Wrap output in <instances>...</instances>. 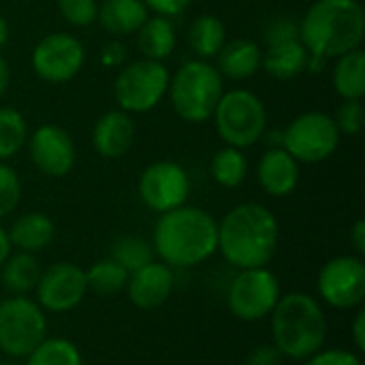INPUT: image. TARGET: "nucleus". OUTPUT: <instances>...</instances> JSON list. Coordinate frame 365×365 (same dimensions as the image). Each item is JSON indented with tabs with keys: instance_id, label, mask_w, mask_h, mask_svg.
Wrapping results in <instances>:
<instances>
[{
	"instance_id": "obj_44",
	"label": "nucleus",
	"mask_w": 365,
	"mask_h": 365,
	"mask_svg": "<svg viewBox=\"0 0 365 365\" xmlns=\"http://www.w3.org/2000/svg\"><path fill=\"white\" fill-rule=\"evenodd\" d=\"M6 43H9V24H6V19L0 15V49H2Z\"/></svg>"
},
{
	"instance_id": "obj_3",
	"label": "nucleus",
	"mask_w": 365,
	"mask_h": 365,
	"mask_svg": "<svg viewBox=\"0 0 365 365\" xmlns=\"http://www.w3.org/2000/svg\"><path fill=\"white\" fill-rule=\"evenodd\" d=\"M365 11L359 0H314L299 21V41L310 56L336 60L361 49Z\"/></svg>"
},
{
	"instance_id": "obj_43",
	"label": "nucleus",
	"mask_w": 365,
	"mask_h": 365,
	"mask_svg": "<svg viewBox=\"0 0 365 365\" xmlns=\"http://www.w3.org/2000/svg\"><path fill=\"white\" fill-rule=\"evenodd\" d=\"M13 252V248H11V242H9V235H6V229L0 225V265L6 261V257Z\"/></svg>"
},
{
	"instance_id": "obj_36",
	"label": "nucleus",
	"mask_w": 365,
	"mask_h": 365,
	"mask_svg": "<svg viewBox=\"0 0 365 365\" xmlns=\"http://www.w3.org/2000/svg\"><path fill=\"white\" fill-rule=\"evenodd\" d=\"M299 38V24L291 17H274L265 28V41L267 45Z\"/></svg>"
},
{
	"instance_id": "obj_14",
	"label": "nucleus",
	"mask_w": 365,
	"mask_h": 365,
	"mask_svg": "<svg viewBox=\"0 0 365 365\" xmlns=\"http://www.w3.org/2000/svg\"><path fill=\"white\" fill-rule=\"evenodd\" d=\"M137 192L148 210L165 214L188 203L190 178L182 165L173 160H156L141 171Z\"/></svg>"
},
{
	"instance_id": "obj_32",
	"label": "nucleus",
	"mask_w": 365,
	"mask_h": 365,
	"mask_svg": "<svg viewBox=\"0 0 365 365\" xmlns=\"http://www.w3.org/2000/svg\"><path fill=\"white\" fill-rule=\"evenodd\" d=\"M21 197H24V186L17 171L4 160H0V220H4L17 210Z\"/></svg>"
},
{
	"instance_id": "obj_34",
	"label": "nucleus",
	"mask_w": 365,
	"mask_h": 365,
	"mask_svg": "<svg viewBox=\"0 0 365 365\" xmlns=\"http://www.w3.org/2000/svg\"><path fill=\"white\" fill-rule=\"evenodd\" d=\"M334 122L340 130V135H349L355 137L364 130L365 122V109L361 101H342V105L338 107Z\"/></svg>"
},
{
	"instance_id": "obj_24",
	"label": "nucleus",
	"mask_w": 365,
	"mask_h": 365,
	"mask_svg": "<svg viewBox=\"0 0 365 365\" xmlns=\"http://www.w3.org/2000/svg\"><path fill=\"white\" fill-rule=\"evenodd\" d=\"M135 36L141 56L158 62H165L173 53L178 43V34L171 17H163V15H150L143 21V26L135 32Z\"/></svg>"
},
{
	"instance_id": "obj_42",
	"label": "nucleus",
	"mask_w": 365,
	"mask_h": 365,
	"mask_svg": "<svg viewBox=\"0 0 365 365\" xmlns=\"http://www.w3.org/2000/svg\"><path fill=\"white\" fill-rule=\"evenodd\" d=\"M9 81H11V68H9V62L0 56V96L6 92Z\"/></svg>"
},
{
	"instance_id": "obj_12",
	"label": "nucleus",
	"mask_w": 365,
	"mask_h": 365,
	"mask_svg": "<svg viewBox=\"0 0 365 365\" xmlns=\"http://www.w3.org/2000/svg\"><path fill=\"white\" fill-rule=\"evenodd\" d=\"M88 297L86 269L73 261H56L43 267L32 299L45 314H68Z\"/></svg>"
},
{
	"instance_id": "obj_13",
	"label": "nucleus",
	"mask_w": 365,
	"mask_h": 365,
	"mask_svg": "<svg viewBox=\"0 0 365 365\" xmlns=\"http://www.w3.org/2000/svg\"><path fill=\"white\" fill-rule=\"evenodd\" d=\"M30 64L36 77L47 83H66L75 79L86 64L83 43L68 32H49L32 49Z\"/></svg>"
},
{
	"instance_id": "obj_41",
	"label": "nucleus",
	"mask_w": 365,
	"mask_h": 365,
	"mask_svg": "<svg viewBox=\"0 0 365 365\" xmlns=\"http://www.w3.org/2000/svg\"><path fill=\"white\" fill-rule=\"evenodd\" d=\"M349 242H351V246H353V255H357V257H365V220L364 218H359V220H355V225L351 227V231H349Z\"/></svg>"
},
{
	"instance_id": "obj_23",
	"label": "nucleus",
	"mask_w": 365,
	"mask_h": 365,
	"mask_svg": "<svg viewBox=\"0 0 365 365\" xmlns=\"http://www.w3.org/2000/svg\"><path fill=\"white\" fill-rule=\"evenodd\" d=\"M43 265L36 255L13 250L0 265V284L6 295H32Z\"/></svg>"
},
{
	"instance_id": "obj_33",
	"label": "nucleus",
	"mask_w": 365,
	"mask_h": 365,
	"mask_svg": "<svg viewBox=\"0 0 365 365\" xmlns=\"http://www.w3.org/2000/svg\"><path fill=\"white\" fill-rule=\"evenodd\" d=\"M56 4L64 21L75 28H86L96 21V13H98L96 0H56Z\"/></svg>"
},
{
	"instance_id": "obj_39",
	"label": "nucleus",
	"mask_w": 365,
	"mask_h": 365,
	"mask_svg": "<svg viewBox=\"0 0 365 365\" xmlns=\"http://www.w3.org/2000/svg\"><path fill=\"white\" fill-rule=\"evenodd\" d=\"M150 13L154 15H163V17H175V15H182L190 4L192 0H141Z\"/></svg>"
},
{
	"instance_id": "obj_8",
	"label": "nucleus",
	"mask_w": 365,
	"mask_h": 365,
	"mask_svg": "<svg viewBox=\"0 0 365 365\" xmlns=\"http://www.w3.org/2000/svg\"><path fill=\"white\" fill-rule=\"evenodd\" d=\"M169 71L158 60H135L124 64L113 81V96L126 113H148L167 96Z\"/></svg>"
},
{
	"instance_id": "obj_25",
	"label": "nucleus",
	"mask_w": 365,
	"mask_h": 365,
	"mask_svg": "<svg viewBox=\"0 0 365 365\" xmlns=\"http://www.w3.org/2000/svg\"><path fill=\"white\" fill-rule=\"evenodd\" d=\"M334 90L342 101H361L365 94V53L364 49L349 51L336 58Z\"/></svg>"
},
{
	"instance_id": "obj_27",
	"label": "nucleus",
	"mask_w": 365,
	"mask_h": 365,
	"mask_svg": "<svg viewBox=\"0 0 365 365\" xmlns=\"http://www.w3.org/2000/svg\"><path fill=\"white\" fill-rule=\"evenodd\" d=\"M212 178L222 188H237L248 178V158L244 150L225 145L212 158Z\"/></svg>"
},
{
	"instance_id": "obj_19",
	"label": "nucleus",
	"mask_w": 365,
	"mask_h": 365,
	"mask_svg": "<svg viewBox=\"0 0 365 365\" xmlns=\"http://www.w3.org/2000/svg\"><path fill=\"white\" fill-rule=\"evenodd\" d=\"M263 49L252 38H231L216 53V68L222 79L244 81L261 71Z\"/></svg>"
},
{
	"instance_id": "obj_38",
	"label": "nucleus",
	"mask_w": 365,
	"mask_h": 365,
	"mask_svg": "<svg viewBox=\"0 0 365 365\" xmlns=\"http://www.w3.org/2000/svg\"><path fill=\"white\" fill-rule=\"evenodd\" d=\"M287 359L282 357V353L272 344V342H265V344H257L248 351L244 365H284Z\"/></svg>"
},
{
	"instance_id": "obj_40",
	"label": "nucleus",
	"mask_w": 365,
	"mask_h": 365,
	"mask_svg": "<svg viewBox=\"0 0 365 365\" xmlns=\"http://www.w3.org/2000/svg\"><path fill=\"white\" fill-rule=\"evenodd\" d=\"M351 342H353V351L364 355L365 353V308H357L353 323H351Z\"/></svg>"
},
{
	"instance_id": "obj_16",
	"label": "nucleus",
	"mask_w": 365,
	"mask_h": 365,
	"mask_svg": "<svg viewBox=\"0 0 365 365\" xmlns=\"http://www.w3.org/2000/svg\"><path fill=\"white\" fill-rule=\"evenodd\" d=\"M126 297L139 310H156L165 306L175 291V269L154 259L141 269L128 274Z\"/></svg>"
},
{
	"instance_id": "obj_30",
	"label": "nucleus",
	"mask_w": 365,
	"mask_h": 365,
	"mask_svg": "<svg viewBox=\"0 0 365 365\" xmlns=\"http://www.w3.org/2000/svg\"><path fill=\"white\" fill-rule=\"evenodd\" d=\"M109 259H113L118 265H122L128 274L141 269L143 265L152 263L156 259L152 242L143 240L139 235H124L115 240L109 248Z\"/></svg>"
},
{
	"instance_id": "obj_22",
	"label": "nucleus",
	"mask_w": 365,
	"mask_h": 365,
	"mask_svg": "<svg viewBox=\"0 0 365 365\" xmlns=\"http://www.w3.org/2000/svg\"><path fill=\"white\" fill-rule=\"evenodd\" d=\"M148 17L150 11L141 0H103L96 13L101 28L118 38L135 34Z\"/></svg>"
},
{
	"instance_id": "obj_35",
	"label": "nucleus",
	"mask_w": 365,
	"mask_h": 365,
	"mask_svg": "<svg viewBox=\"0 0 365 365\" xmlns=\"http://www.w3.org/2000/svg\"><path fill=\"white\" fill-rule=\"evenodd\" d=\"M302 365H364L361 355L349 349H321L319 353H314L312 357L304 359Z\"/></svg>"
},
{
	"instance_id": "obj_20",
	"label": "nucleus",
	"mask_w": 365,
	"mask_h": 365,
	"mask_svg": "<svg viewBox=\"0 0 365 365\" xmlns=\"http://www.w3.org/2000/svg\"><path fill=\"white\" fill-rule=\"evenodd\" d=\"M13 250L38 255L49 248L56 240V225L43 212H26L17 216L6 229Z\"/></svg>"
},
{
	"instance_id": "obj_37",
	"label": "nucleus",
	"mask_w": 365,
	"mask_h": 365,
	"mask_svg": "<svg viewBox=\"0 0 365 365\" xmlns=\"http://www.w3.org/2000/svg\"><path fill=\"white\" fill-rule=\"evenodd\" d=\"M126 60H128V47L120 38L107 41L98 51V62L107 68H122Z\"/></svg>"
},
{
	"instance_id": "obj_29",
	"label": "nucleus",
	"mask_w": 365,
	"mask_h": 365,
	"mask_svg": "<svg viewBox=\"0 0 365 365\" xmlns=\"http://www.w3.org/2000/svg\"><path fill=\"white\" fill-rule=\"evenodd\" d=\"M24 365H83V355L73 340L47 336L24 359Z\"/></svg>"
},
{
	"instance_id": "obj_7",
	"label": "nucleus",
	"mask_w": 365,
	"mask_h": 365,
	"mask_svg": "<svg viewBox=\"0 0 365 365\" xmlns=\"http://www.w3.org/2000/svg\"><path fill=\"white\" fill-rule=\"evenodd\" d=\"M47 331V314L30 295H6L0 302V353L6 359H26Z\"/></svg>"
},
{
	"instance_id": "obj_4",
	"label": "nucleus",
	"mask_w": 365,
	"mask_h": 365,
	"mask_svg": "<svg viewBox=\"0 0 365 365\" xmlns=\"http://www.w3.org/2000/svg\"><path fill=\"white\" fill-rule=\"evenodd\" d=\"M272 344L287 361H304L325 349L329 321L325 306L306 291L282 293L269 314Z\"/></svg>"
},
{
	"instance_id": "obj_28",
	"label": "nucleus",
	"mask_w": 365,
	"mask_h": 365,
	"mask_svg": "<svg viewBox=\"0 0 365 365\" xmlns=\"http://www.w3.org/2000/svg\"><path fill=\"white\" fill-rule=\"evenodd\" d=\"M86 282H88V293H94L98 297H111L126 289L128 272L107 257L92 263L86 269Z\"/></svg>"
},
{
	"instance_id": "obj_26",
	"label": "nucleus",
	"mask_w": 365,
	"mask_h": 365,
	"mask_svg": "<svg viewBox=\"0 0 365 365\" xmlns=\"http://www.w3.org/2000/svg\"><path fill=\"white\" fill-rule=\"evenodd\" d=\"M225 21L216 15H199L188 26V47L199 60H212L227 43Z\"/></svg>"
},
{
	"instance_id": "obj_11",
	"label": "nucleus",
	"mask_w": 365,
	"mask_h": 365,
	"mask_svg": "<svg viewBox=\"0 0 365 365\" xmlns=\"http://www.w3.org/2000/svg\"><path fill=\"white\" fill-rule=\"evenodd\" d=\"M317 299L334 310L351 312L365 302V261L357 255L329 259L317 276Z\"/></svg>"
},
{
	"instance_id": "obj_6",
	"label": "nucleus",
	"mask_w": 365,
	"mask_h": 365,
	"mask_svg": "<svg viewBox=\"0 0 365 365\" xmlns=\"http://www.w3.org/2000/svg\"><path fill=\"white\" fill-rule=\"evenodd\" d=\"M212 118L222 143L240 150L252 148L267 133V109L263 101L244 88L225 92Z\"/></svg>"
},
{
	"instance_id": "obj_21",
	"label": "nucleus",
	"mask_w": 365,
	"mask_h": 365,
	"mask_svg": "<svg viewBox=\"0 0 365 365\" xmlns=\"http://www.w3.org/2000/svg\"><path fill=\"white\" fill-rule=\"evenodd\" d=\"M308 58L310 53L299 38L280 41L267 45V51H263L261 68L278 81H289L308 71Z\"/></svg>"
},
{
	"instance_id": "obj_1",
	"label": "nucleus",
	"mask_w": 365,
	"mask_h": 365,
	"mask_svg": "<svg viewBox=\"0 0 365 365\" xmlns=\"http://www.w3.org/2000/svg\"><path fill=\"white\" fill-rule=\"evenodd\" d=\"M150 242L156 259L171 269H192L218 252V220L207 210L186 203L158 214Z\"/></svg>"
},
{
	"instance_id": "obj_5",
	"label": "nucleus",
	"mask_w": 365,
	"mask_h": 365,
	"mask_svg": "<svg viewBox=\"0 0 365 365\" xmlns=\"http://www.w3.org/2000/svg\"><path fill=\"white\" fill-rule=\"evenodd\" d=\"M225 94V79L210 60H188L169 79L167 96L180 120L203 124L212 120L214 109Z\"/></svg>"
},
{
	"instance_id": "obj_18",
	"label": "nucleus",
	"mask_w": 365,
	"mask_h": 365,
	"mask_svg": "<svg viewBox=\"0 0 365 365\" xmlns=\"http://www.w3.org/2000/svg\"><path fill=\"white\" fill-rule=\"evenodd\" d=\"M135 141V122L122 109L105 111L92 128V145L101 158H122Z\"/></svg>"
},
{
	"instance_id": "obj_45",
	"label": "nucleus",
	"mask_w": 365,
	"mask_h": 365,
	"mask_svg": "<svg viewBox=\"0 0 365 365\" xmlns=\"http://www.w3.org/2000/svg\"><path fill=\"white\" fill-rule=\"evenodd\" d=\"M0 365H17V364H13V361H0Z\"/></svg>"
},
{
	"instance_id": "obj_15",
	"label": "nucleus",
	"mask_w": 365,
	"mask_h": 365,
	"mask_svg": "<svg viewBox=\"0 0 365 365\" xmlns=\"http://www.w3.org/2000/svg\"><path fill=\"white\" fill-rule=\"evenodd\" d=\"M26 145L36 171L47 178H64L77 163L75 141L58 124H41L28 135Z\"/></svg>"
},
{
	"instance_id": "obj_2",
	"label": "nucleus",
	"mask_w": 365,
	"mask_h": 365,
	"mask_svg": "<svg viewBox=\"0 0 365 365\" xmlns=\"http://www.w3.org/2000/svg\"><path fill=\"white\" fill-rule=\"evenodd\" d=\"M278 246L280 222L263 203H240L218 220V252L237 272L267 267Z\"/></svg>"
},
{
	"instance_id": "obj_9",
	"label": "nucleus",
	"mask_w": 365,
	"mask_h": 365,
	"mask_svg": "<svg viewBox=\"0 0 365 365\" xmlns=\"http://www.w3.org/2000/svg\"><path fill=\"white\" fill-rule=\"evenodd\" d=\"M282 297L280 278L269 267L240 269L227 289V308L242 323L269 319Z\"/></svg>"
},
{
	"instance_id": "obj_31",
	"label": "nucleus",
	"mask_w": 365,
	"mask_h": 365,
	"mask_svg": "<svg viewBox=\"0 0 365 365\" xmlns=\"http://www.w3.org/2000/svg\"><path fill=\"white\" fill-rule=\"evenodd\" d=\"M28 124L21 111L13 107H0V160L17 156L28 141Z\"/></svg>"
},
{
	"instance_id": "obj_10",
	"label": "nucleus",
	"mask_w": 365,
	"mask_h": 365,
	"mask_svg": "<svg viewBox=\"0 0 365 365\" xmlns=\"http://www.w3.org/2000/svg\"><path fill=\"white\" fill-rule=\"evenodd\" d=\"M340 137L334 115L325 111H306L289 122L282 130L280 145L299 165H317L336 154Z\"/></svg>"
},
{
	"instance_id": "obj_17",
	"label": "nucleus",
	"mask_w": 365,
	"mask_h": 365,
	"mask_svg": "<svg viewBox=\"0 0 365 365\" xmlns=\"http://www.w3.org/2000/svg\"><path fill=\"white\" fill-rule=\"evenodd\" d=\"M299 178H302L299 163L282 145L265 150L263 156L259 158L257 180L263 192H267L269 197L282 199L293 195L299 186Z\"/></svg>"
}]
</instances>
